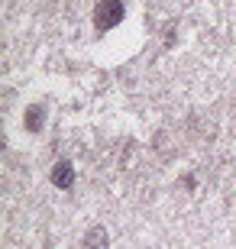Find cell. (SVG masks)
Returning a JSON list of instances; mask_svg holds the SVG:
<instances>
[{
	"label": "cell",
	"mask_w": 236,
	"mask_h": 249,
	"mask_svg": "<svg viewBox=\"0 0 236 249\" xmlns=\"http://www.w3.org/2000/svg\"><path fill=\"white\" fill-rule=\"evenodd\" d=\"M49 178H52L55 188L68 191V188H74V178H78V175H74V165L68 162V159H58V162L52 165V175H49Z\"/></svg>",
	"instance_id": "obj_2"
},
{
	"label": "cell",
	"mask_w": 236,
	"mask_h": 249,
	"mask_svg": "<svg viewBox=\"0 0 236 249\" xmlns=\"http://www.w3.org/2000/svg\"><path fill=\"white\" fill-rule=\"evenodd\" d=\"M46 117H49L46 104H29L26 113H23V129H26V133H42V126H46Z\"/></svg>",
	"instance_id": "obj_3"
},
{
	"label": "cell",
	"mask_w": 236,
	"mask_h": 249,
	"mask_svg": "<svg viewBox=\"0 0 236 249\" xmlns=\"http://www.w3.org/2000/svg\"><path fill=\"white\" fill-rule=\"evenodd\" d=\"M127 17V7H123V0H100L97 7H94V26L100 33H107V29L120 26Z\"/></svg>",
	"instance_id": "obj_1"
},
{
	"label": "cell",
	"mask_w": 236,
	"mask_h": 249,
	"mask_svg": "<svg viewBox=\"0 0 236 249\" xmlns=\"http://www.w3.org/2000/svg\"><path fill=\"white\" fill-rule=\"evenodd\" d=\"M84 249H110V236L104 227H91L84 233Z\"/></svg>",
	"instance_id": "obj_4"
}]
</instances>
